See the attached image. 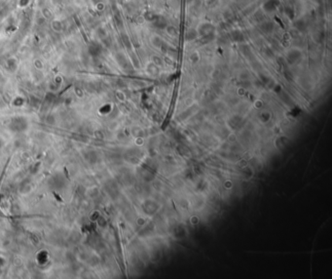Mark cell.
<instances>
[{
  "instance_id": "6da1fadb",
  "label": "cell",
  "mask_w": 332,
  "mask_h": 279,
  "mask_svg": "<svg viewBox=\"0 0 332 279\" xmlns=\"http://www.w3.org/2000/svg\"><path fill=\"white\" fill-rule=\"evenodd\" d=\"M167 32L170 36H171L172 38H174L175 36H177V30L174 26H168L167 27Z\"/></svg>"
}]
</instances>
